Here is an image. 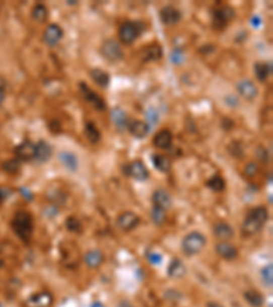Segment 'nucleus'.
I'll use <instances>...</instances> for the list:
<instances>
[{"label":"nucleus","mask_w":273,"mask_h":307,"mask_svg":"<svg viewBox=\"0 0 273 307\" xmlns=\"http://www.w3.org/2000/svg\"><path fill=\"white\" fill-rule=\"evenodd\" d=\"M243 298H245V300L249 303L250 306L253 307H261L265 302L264 296L261 295V292L255 291V289H249V291H246V292L243 293Z\"/></svg>","instance_id":"c756f323"},{"label":"nucleus","mask_w":273,"mask_h":307,"mask_svg":"<svg viewBox=\"0 0 273 307\" xmlns=\"http://www.w3.org/2000/svg\"><path fill=\"white\" fill-rule=\"evenodd\" d=\"M63 36H64V32H63V29H61L59 25L49 24L47 28H45V30H44L43 40L48 47L53 48L56 47L57 44L63 40Z\"/></svg>","instance_id":"1a4fd4ad"},{"label":"nucleus","mask_w":273,"mask_h":307,"mask_svg":"<svg viewBox=\"0 0 273 307\" xmlns=\"http://www.w3.org/2000/svg\"><path fill=\"white\" fill-rule=\"evenodd\" d=\"M127 130L134 138L142 139V138H145L149 134L151 126L145 120H132V122L128 123Z\"/></svg>","instance_id":"aec40b11"},{"label":"nucleus","mask_w":273,"mask_h":307,"mask_svg":"<svg viewBox=\"0 0 273 307\" xmlns=\"http://www.w3.org/2000/svg\"><path fill=\"white\" fill-rule=\"evenodd\" d=\"M160 19L165 26H175L182 19V13L174 6H164L160 10Z\"/></svg>","instance_id":"4468645a"},{"label":"nucleus","mask_w":273,"mask_h":307,"mask_svg":"<svg viewBox=\"0 0 273 307\" xmlns=\"http://www.w3.org/2000/svg\"><path fill=\"white\" fill-rule=\"evenodd\" d=\"M235 17V10L231 6L217 5L212 9V28L215 30H224Z\"/></svg>","instance_id":"39448f33"},{"label":"nucleus","mask_w":273,"mask_h":307,"mask_svg":"<svg viewBox=\"0 0 273 307\" xmlns=\"http://www.w3.org/2000/svg\"><path fill=\"white\" fill-rule=\"evenodd\" d=\"M3 266V258H2V251H0V268Z\"/></svg>","instance_id":"8fccbe9b"},{"label":"nucleus","mask_w":273,"mask_h":307,"mask_svg":"<svg viewBox=\"0 0 273 307\" xmlns=\"http://www.w3.org/2000/svg\"><path fill=\"white\" fill-rule=\"evenodd\" d=\"M224 103H226L228 107H231V108H235V107H238L239 105V100H238V97L234 95H227L226 97H224Z\"/></svg>","instance_id":"ea45409f"},{"label":"nucleus","mask_w":273,"mask_h":307,"mask_svg":"<svg viewBox=\"0 0 273 307\" xmlns=\"http://www.w3.org/2000/svg\"><path fill=\"white\" fill-rule=\"evenodd\" d=\"M100 53H101V56H103L105 60H108L109 63H118V61L123 60V57H124V53H123L120 44H119L118 41H115L113 38H107V40L101 44Z\"/></svg>","instance_id":"423d86ee"},{"label":"nucleus","mask_w":273,"mask_h":307,"mask_svg":"<svg viewBox=\"0 0 273 307\" xmlns=\"http://www.w3.org/2000/svg\"><path fill=\"white\" fill-rule=\"evenodd\" d=\"M167 273H168V276H170L171 279L179 280V279H183L184 276H186L187 269H186V266H184V264L182 261L178 260V258H174V260L171 261V264L168 265Z\"/></svg>","instance_id":"393cba45"},{"label":"nucleus","mask_w":273,"mask_h":307,"mask_svg":"<svg viewBox=\"0 0 273 307\" xmlns=\"http://www.w3.org/2000/svg\"><path fill=\"white\" fill-rule=\"evenodd\" d=\"M152 163H153L156 170L159 171V172H163V174H165V172H168L171 170L170 157L164 156V155H159V153L153 155L152 156Z\"/></svg>","instance_id":"c85d7f7f"},{"label":"nucleus","mask_w":273,"mask_h":307,"mask_svg":"<svg viewBox=\"0 0 273 307\" xmlns=\"http://www.w3.org/2000/svg\"><path fill=\"white\" fill-rule=\"evenodd\" d=\"M152 202L153 206L156 208H160L163 210H170L172 206V198H171V194L164 189H157L152 194Z\"/></svg>","instance_id":"2eb2a0df"},{"label":"nucleus","mask_w":273,"mask_h":307,"mask_svg":"<svg viewBox=\"0 0 273 307\" xmlns=\"http://www.w3.org/2000/svg\"><path fill=\"white\" fill-rule=\"evenodd\" d=\"M172 141H174L172 131L168 128H163L153 137V146L161 150H167L172 146Z\"/></svg>","instance_id":"f3484780"},{"label":"nucleus","mask_w":273,"mask_h":307,"mask_svg":"<svg viewBox=\"0 0 273 307\" xmlns=\"http://www.w3.org/2000/svg\"><path fill=\"white\" fill-rule=\"evenodd\" d=\"M171 60L174 61L175 64H179V63H182V52H180L179 49H175L174 52H172V56H171Z\"/></svg>","instance_id":"c03bdc74"},{"label":"nucleus","mask_w":273,"mask_h":307,"mask_svg":"<svg viewBox=\"0 0 273 307\" xmlns=\"http://www.w3.org/2000/svg\"><path fill=\"white\" fill-rule=\"evenodd\" d=\"M255 155H257V157H258L259 160H262L264 163H266V161L269 160V153L268 150L265 149V147L259 146L257 150H255Z\"/></svg>","instance_id":"79ce46f5"},{"label":"nucleus","mask_w":273,"mask_h":307,"mask_svg":"<svg viewBox=\"0 0 273 307\" xmlns=\"http://www.w3.org/2000/svg\"><path fill=\"white\" fill-rule=\"evenodd\" d=\"M165 213L167 212L163 210V209L153 206V209H152V220H153V222H155L156 225H163V224H164Z\"/></svg>","instance_id":"f704fd0d"},{"label":"nucleus","mask_w":273,"mask_h":307,"mask_svg":"<svg viewBox=\"0 0 273 307\" xmlns=\"http://www.w3.org/2000/svg\"><path fill=\"white\" fill-rule=\"evenodd\" d=\"M48 7L44 3H37L34 5V7L32 9V18L38 22V24H44L48 19Z\"/></svg>","instance_id":"7c9ffc66"},{"label":"nucleus","mask_w":273,"mask_h":307,"mask_svg":"<svg viewBox=\"0 0 273 307\" xmlns=\"http://www.w3.org/2000/svg\"><path fill=\"white\" fill-rule=\"evenodd\" d=\"M251 25H253L254 28H258L259 25H261V18H259L258 15H254V17L251 18Z\"/></svg>","instance_id":"a18cd8bd"},{"label":"nucleus","mask_w":273,"mask_h":307,"mask_svg":"<svg viewBox=\"0 0 273 307\" xmlns=\"http://www.w3.org/2000/svg\"><path fill=\"white\" fill-rule=\"evenodd\" d=\"M57 159H59V161L63 164V167H64L67 171H70V172H76V171L78 170V167H80L78 157H77L76 153H73V151H60Z\"/></svg>","instance_id":"412c9836"},{"label":"nucleus","mask_w":273,"mask_h":307,"mask_svg":"<svg viewBox=\"0 0 273 307\" xmlns=\"http://www.w3.org/2000/svg\"><path fill=\"white\" fill-rule=\"evenodd\" d=\"M34 150H36V145L28 139V141L21 142L14 149V153L19 161H30L34 160Z\"/></svg>","instance_id":"dca6fc26"},{"label":"nucleus","mask_w":273,"mask_h":307,"mask_svg":"<svg viewBox=\"0 0 273 307\" xmlns=\"http://www.w3.org/2000/svg\"><path fill=\"white\" fill-rule=\"evenodd\" d=\"M124 174L130 178H132L136 182H145V180L149 179V170L146 168V166L144 164V161L141 160H134L131 163L126 164V167L123 168Z\"/></svg>","instance_id":"6e6552de"},{"label":"nucleus","mask_w":273,"mask_h":307,"mask_svg":"<svg viewBox=\"0 0 273 307\" xmlns=\"http://www.w3.org/2000/svg\"><path fill=\"white\" fill-rule=\"evenodd\" d=\"M52 304H53V295L48 291L33 293L25 302V307H52Z\"/></svg>","instance_id":"9d476101"},{"label":"nucleus","mask_w":273,"mask_h":307,"mask_svg":"<svg viewBox=\"0 0 273 307\" xmlns=\"http://www.w3.org/2000/svg\"><path fill=\"white\" fill-rule=\"evenodd\" d=\"M164 55L163 47L160 44H151V45H146L140 51V57L144 63H151V61H157L160 60L161 57Z\"/></svg>","instance_id":"ddd939ff"},{"label":"nucleus","mask_w":273,"mask_h":307,"mask_svg":"<svg viewBox=\"0 0 273 307\" xmlns=\"http://www.w3.org/2000/svg\"><path fill=\"white\" fill-rule=\"evenodd\" d=\"M226 180L223 179V176L220 175H215L209 180H207V187H209V189L215 191V193H222V191H224V190H226Z\"/></svg>","instance_id":"2f4dec72"},{"label":"nucleus","mask_w":273,"mask_h":307,"mask_svg":"<svg viewBox=\"0 0 273 307\" xmlns=\"http://www.w3.org/2000/svg\"><path fill=\"white\" fill-rule=\"evenodd\" d=\"M67 5H77V2H70V0H69V2H67Z\"/></svg>","instance_id":"3c124183"},{"label":"nucleus","mask_w":273,"mask_h":307,"mask_svg":"<svg viewBox=\"0 0 273 307\" xmlns=\"http://www.w3.org/2000/svg\"><path fill=\"white\" fill-rule=\"evenodd\" d=\"M84 261H85L88 268H90V269H97L104 262V255L100 250L93 249V250L86 251L85 255H84Z\"/></svg>","instance_id":"b1692460"},{"label":"nucleus","mask_w":273,"mask_h":307,"mask_svg":"<svg viewBox=\"0 0 273 307\" xmlns=\"http://www.w3.org/2000/svg\"><path fill=\"white\" fill-rule=\"evenodd\" d=\"M207 307H224V306H223V304H220V303L213 302V300H211V302L207 303Z\"/></svg>","instance_id":"49530a36"},{"label":"nucleus","mask_w":273,"mask_h":307,"mask_svg":"<svg viewBox=\"0 0 273 307\" xmlns=\"http://www.w3.org/2000/svg\"><path fill=\"white\" fill-rule=\"evenodd\" d=\"M5 199H6V197H5V193H3V190L0 189V205H2V203L5 202Z\"/></svg>","instance_id":"de8ad7c7"},{"label":"nucleus","mask_w":273,"mask_h":307,"mask_svg":"<svg viewBox=\"0 0 273 307\" xmlns=\"http://www.w3.org/2000/svg\"><path fill=\"white\" fill-rule=\"evenodd\" d=\"M182 251L187 257L198 255L207 246V238L201 232L193 231L182 239Z\"/></svg>","instance_id":"7ed1b4c3"},{"label":"nucleus","mask_w":273,"mask_h":307,"mask_svg":"<svg viewBox=\"0 0 273 307\" xmlns=\"http://www.w3.org/2000/svg\"><path fill=\"white\" fill-rule=\"evenodd\" d=\"M84 134H85V137L88 138V141H89L90 143H93V145H96V143H99V142L101 141V132H100V130L97 128V126H96L93 122H90V120H88V122L85 123Z\"/></svg>","instance_id":"bb28decb"},{"label":"nucleus","mask_w":273,"mask_h":307,"mask_svg":"<svg viewBox=\"0 0 273 307\" xmlns=\"http://www.w3.org/2000/svg\"><path fill=\"white\" fill-rule=\"evenodd\" d=\"M228 147H234V150H230L231 156L234 157H242V155H243V149H242V145H240L239 142H231V145Z\"/></svg>","instance_id":"58836bf2"},{"label":"nucleus","mask_w":273,"mask_h":307,"mask_svg":"<svg viewBox=\"0 0 273 307\" xmlns=\"http://www.w3.org/2000/svg\"><path fill=\"white\" fill-rule=\"evenodd\" d=\"M66 228L71 232H81V229H82V224H81V221L78 218L74 217V216H70V217H67L66 220Z\"/></svg>","instance_id":"c9c22d12"},{"label":"nucleus","mask_w":273,"mask_h":307,"mask_svg":"<svg viewBox=\"0 0 273 307\" xmlns=\"http://www.w3.org/2000/svg\"><path fill=\"white\" fill-rule=\"evenodd\" d=\"M258 172L259 167L257 163H253V161H251V163H249V164L245 167V175L247 176V178H250V179H251V178H255Z\"/></svg>","instance_id":"4c0bfd02"},{"label":"nucleus","mask_w":273,"mask_h":307,"mask_svg":"<svg viewBox=\"0 0 273 307\" xmlns=\"http://www.w3.org/2000/svg\"><path fill=\"white\" fill-rule=\"evenodd\" d=\"M6 86H7V84H6V80L3 78V76H0V105L5 103Z\"/></svg>","instance_id":"37998d69"},{"label":"nucleus","mask_w":273,"mask_h":307,"mask_svg":"<svg viewBox=\"0 0 273 307\" xmlns=\"http://www.w3.org/2000/svg\"><path fill=\"white\" fill-rule=\"evenodd\" d=\"M216 253L226 261H234L238 258V249L228 242H219L216 245Z\"/></svg>","instance_id":"6ab92c4d"},{"label":"nucleus","mask_w":273,"mask_h":307,"mask_svg":"<svg viewBox=\"0 0 273 307\" xmlns=\"http://www.w3.org/2000/svg\"><path fill=\"white\" fill-rule=\"evenodd\" d=\"M213 232H215V237L222 242H228L234 238V228L226 221H220L215 224Z\"/></svg>","instance_id":"4be33fe9"},{"label":"nucleus","mask_w":273,"mask_h":307,"mask_svg":"<svg viewBox=\"0 0 273 307\" xmlns=\"http://www.w3.org/2000/svg\"><path fill=\"white\" fill-rule=\"evenodd\" d=\"M236 92L239 93L242 97L247 101H254L258 96V89L253 81L250 80H240L238 84H236Z\"/></svg>","instance_id":"f8f14e48"},{"label":"nucleus","mask_w":273,"mask_h":307,"mask_svg":"<svg viewBox=\"0 0 273 307\" xmlns=\"http://www.w3.org/2000/svg\"><path fill=\"white\" fill-rule=\"evenodd\" d=\"M145 32V24L141 21H127L119 28V38L123 44L130 45Z\"/></svg>","instance_id":"20e7f679"},{"label":"nucleus","mask_w":273,"mask_h":307,"mask_svg":"<svg viewBox=\"0 0 273 307\" xmlns=\"http://www.w3.org/2000/svg\"><path fill=\"white\" fill-rule=\"evenodd\" d=\"M269 220V213L265 206H255L250 209L246 214L243 224H242V231L245 235H254L259 232L266 221Z\"/></svg>","instance_id":"f03ea898"},{"label":"nucleus","mask_w":273,"mask_h":307,"mask_svg":"<svg viewBox=\"0 0 273 307\" xmlns=\"http://www.w3.org/2000/svg\"><path fill=\"white\" fill-rule=\"evenodd\" d=\"M261 280L264 283L265 287H272L273 285V265L268 264L265 265L264 268L261 269Z\"/></svg>","instance_id":"72a5a7b5"},{"label":"nucleus","mask_w":273,"mask_h":307,"mask_svg":"<svg viewBox=\"0 0 273 307\" xmlns=\"http://www.w3.org/2000/svg\"><path fill=\"white\" fill-rule=\"evenodd\" d=\"M90 78L93 80L96 85H99L100 88H108L109 82H111V76L107 71L101 70V68H93L89 71Z\"/></svg>","instance_id":"a878e982"},{"label":"nucleus","mask_w":273,"mask_h":307,"mask_svg":"<svg viewBox=\"0 0 273 307\" xmlns=\"http://www.w3.org/2000/svg\"><path fill=\"white\" fill-rule=\"evenodd\" d=\"M111 119L115 127L118 128L119 131H124L128 127V116L127 114L123 111L122 108H113L111 111Z\"/></svg>","instance_id":"5701e85b"},{"label":"nucleus","mask_w":273,"mask_h":307,"mask_svg":"<svg viewBox=\"0 0 273 307\" xmlns=\"http://www.w3.org/2000/svg\"><path fill=\"white\" fill-rule=\"evenodd\" d=\"M254 74L259 82H265L272 74V63L258 61L254 64Z\"/></svg>","instance_id":"cd10ccee"},{"label":"nucleus","mask_w":273,"mask_h":307,"mask_svg":"<svg viewBox=\"0 0 273 307\" xmlns=\"http://www.w3.org/2000/svg\"><path fill=\"white\" fill-rule=\"evenodd\" d=\"M140 222H141V217L136 216L134 212H123L116 218L118 227L124 232L132 231L134 228L140 225Z\"/></svg>","instance_id":"9b49d317"},{"label":"nucleus","mask_w":273,"mask_h":307,"mask_svg":"<svg viewBox=\"0 0 273 307\" xmlns=\"http://www.w3.org/2000/svg\"><path fill=\"white\" fill-rule=\"evenodd\" d=\"M145 118H146V123H148L149 126H155L156 123L159 122V114H157V111H156L155 108L146 109Z\"/></svg>","instance_id":"e433bc0d"},{"label":"nucleus","mask_w":273,"mask_h":307,"mask_svg":"<svg viewBox=\"0 0 273 307\" xmlns=\"http://www.w3.org/2000/svg\"><path fill=\"white\" fill-rule=\"evenodd\" d=\"M36 145V150H34V161L38 164H44L47 163L52 156V146L44 139H40Z\"/></svg>","instance_id":"a211bd4d"},{"label":"nucleus","mask_w":273,"mask_h":307,"mask_svg":"<svg viewBox=\"0 0 273 307\" xmlns=\"http://www.w3.org/2000/svg\"><path fill=\"white\" fill-rule=\"evenodd\" d=\"M80 90H81V95L84 97V100H85L88 104L92 105L96 111L103 112V111L107 109V104H105V101H104L103 97H101L99 93H96V92H93V90L90 89L85 82H80Z\"/></svg>","instance_id":"0eeeda50"},{"label":"nucleus","mask_w":273,"mask_h":307,"mask_svg":"<svg viewBox=\"0 0 273 307\" xmlns=\"http://www.w3.org/2000/svg\"><path fill=\"white\" fill-rule=\"evenodd\" d=\"M92 307H105V306H104L103 303L96 302V303H93V304H92Z\"/></svg>","instance_id":"09e8293b"},{"label":"nucleus","mask_w":273,"mask_h":307,"mask_svg":"<svg viewBox=\"0 0 273 307\" xmlns=\"http://www.w3.org/2000/svg\"><path fill=\"white\" fill-rule=\"evenodd\" d=\"M11 228L17 237L28 245L29 242L32 241L34 231V220L33 216L29 212L25 210H19L13 216L11 220Z\"/></svg>","instance_id":"f257e3e1"},{"label":"nucleus","mask_w":273,"mask_h":307,"mask_svg":"<svg viewBox=\"0 0 273 307\" xmlns=\"http://www.w3.org/2000/svg\"><path fill=\"white\" fill-rule=\"evenodd\" d=\"M2 168H3L5 172L10 174V175H15V174H18L21 168H22V161H19L17 157H15V159H10V160L5 161V163L2 164Z\"/></svg>","instance_id":"473e14b6"},{"label":"nucleus","mask_w":273,"mask_h":307,"mask_svg":"<svg viewBox=\"0 0 273 307\" xmlns=\"http://www.w3.org/2000/svg\"><path fill=\"white\" fill-rule=\"evenodd\" d=\"M146 258L152 265H160L161 261H163V257L160 254H157V253H148Z\"/></svg>","instance_id":"a19ab883"}]
</instances>
